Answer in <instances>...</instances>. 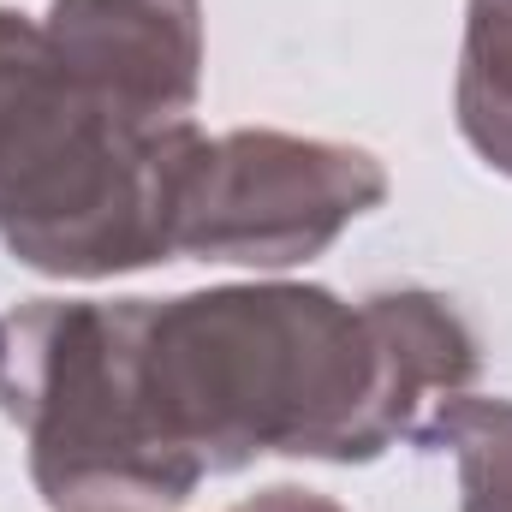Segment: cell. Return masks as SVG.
<instances>
[{
	"instance_id": "cell-1",
	"label": "cell",
	"mask_w": 512,
	"mask_h": 512,
	"mask_svg": "<svg viewBox=\"0 0 512 512\" xmlns=\"http://www.w3.org/2000/svg\"><path fill=\"white\" fill-rule=\"evenodd\" d=\"M477 334L435 292L215 286L6 316L0 399L60 512L179 507L262 453L364 465L465 393Z\"/></svg>"
},
{
	"instance_id": "cell-2",
	"label": "cell",
	"mask_w": 512,
	"mask_h": 512,
	"mask_svg": "<svg viewBox=\"0 0 512 512\" xmlns=\"http://www.w3.org/2000/svg\"><path fill=\"white\" fill-rule=\"evenodd\" d=\"M382 197L387 173L370 149L292 131L203 137L179 185L173 256L292 268L322 256Z\"/></svg>"
},
{
	"instance_id": "cell-3",
	"label": "cell",
	"mask_w": 512,
	"mask_h": 512,
	"mask_svg": "<svg viewBox=\"0 0 512 512\" xmlns=\"http://www.w3.org/2000/svg\"><path fill=\"white\" fill-rule=\"evenodd\" d=\"M60 66L143 126H173L197 108L203 84V6L197 0H54L42 18Z\"/></svg>"
},
{
	"instance_id": "cell-4",
	"label": "cell",
	"mask_w": 512,
	"mask_h": 512,
	"mask_svg": "<svg viewBox=\"0 0 512 512\" xmlns=\"http://www.w3.org/2000/svg\"><path fill=\"white\" fill-rule=\"evenodd\" d=\"M459 131L495 173H512V0H471L465 12Z\"/></svg>"
},
{
	"instance_id": "cell-5",
	"label": "cell",
	"mask_w": 512,
	"mask_h": 512,
	"mask_svg": "<svg viewBox=\"0 0 512 512\" xmlns=\"http://www.w3.org/2000/svg\"><path fill=\"white\" fill-rule=\"evenodd\" d=\"M423 447L459 465V512H512V399L453 393L417 423Z\"/></svg>"
},
{
	"instance_id": "cell-6",
	"label": "cell",
	"mask_w": 512,
	"mask_h": 512,
	"mask_svg": "<svg viewBox=\"0 0 512 512\" xmlns=\"http://www.w3.org/2000/svg\"><path fill=\"white\" fill-rule=\"evenodd\" d=\"M233 512H340V507H334V501H322V495H310V489H268V495L239 501Z\"/></svg>"
},
{
	"instance_id": "cell-7",
	"label": "cell",
	"mask_w": 512,
	"mask_h": 512,
	"mask_svg": "<svg viewBox=\"0 0 512 512\" xmlns=\"http://www.w3.org/2000/svg\"><path fill=\"white\" fill-rule=\"evenodd\" d=\"M0 358H6V322H0Z\"/></svg>"
},
{
	"instance_id": "cell-8",
	"label": "cell",
	"mask_w": 512,
	"mask_h": 512,
	"mask_svg": "<svg viewBox=\"0 0 512 512\" xmlns=\"http://www.w3.org/2000/svg\"><path fill=\"white\" fill-rule=\"evenodd\" d=\"M114 512H137V507H114Z\"/></svg>"
}]
</instances>
